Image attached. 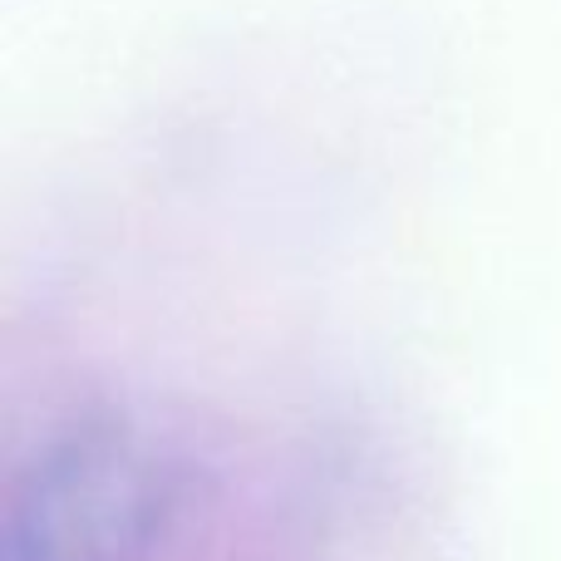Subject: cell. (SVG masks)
Listing matches in <instances>:
<instances>
[{
  "label": "cell",
  "instance_id": "obj_1",
  "mask_svg": "<svg viewBox=\"0 0 561 561\" xmlns=\"http://www.w3.org/2000/svg\"><path fill=\"white\" fill-rule=\"evenodd\" d=\"M173 507L168 458L138 428L94 419L25 473L5 561H138Z\"/></svg>",
  "mask_w": 561,
  "mask_h": 561
}]
</instances>
